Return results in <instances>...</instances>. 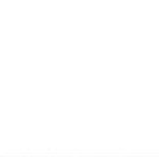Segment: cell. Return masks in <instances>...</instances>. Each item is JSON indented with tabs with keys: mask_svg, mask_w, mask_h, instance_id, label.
Masks as SVG:
<instances>
[]
</instances>
